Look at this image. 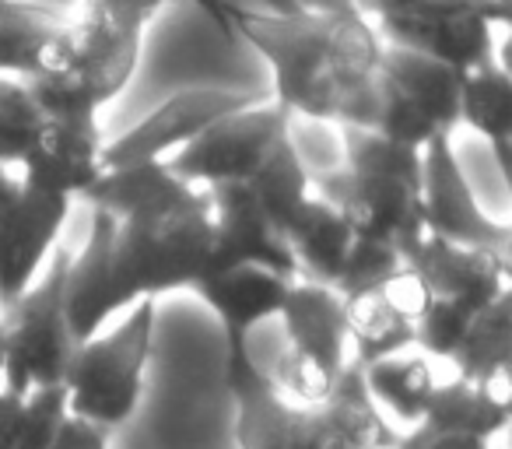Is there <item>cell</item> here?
<instances>
[{
    "label": "cell",
    "mask_w": 512,
    "mask_h": 449,
    "mask_svg": "<svg viewBox=\"0 0 512 449\" xmlns=\"http://www.w3.org/2000/svg\"><path fill=\"white\" fill-rule=\"evenodd\" d=\"M372 130L411 148L453 137L460 123V71L404 46H386L376 64Z\"/></svg>",
    "instance_id": "obj_8"
},
{
    "label": "cell",
    "mask_w": 512,
    "mask_h": 449,
    "mask_svg": "<svg viewBox=\"0 0 512 449\" xmlns=\"http://www.w3.org/2000/svg\"><path fill=\"white\" fill-rule=\"evenodd\" d=\"M365 386H369L372 400L383 407V414H390L393 421L414 428L428 411V400L435 393V369L428 355H397L376 358V362L362 365Z\"/></svg>",
    "instance_id": "obj_22"
},
{
    "label": "cell",
    "mask_w": 512,
    "mask_h": 449,
    "mask_svg": "<svg viewBox=\"0 0 512 449\" xmlns=\"http://www.w3.org/2000/svg\"><path fill=\"white\" fill-rule=\"evenodd\" d=\"M64 418H67L64 383L22 393V425H18L15 449H50Z\"/></svg>",
    "instance_id": "obj_32"
},
{
    "label": "cell",
    "mask_w": 512,
    "mask_h": 449,
    "mask_svg": "<svg viewBox=\"0 0 512 449\" xmlns=\"http://www.w3.org/2000/svg\"><path fill=\"white\" fill-rule=\"evenodd\" d=\"M285 243L292 250L299 274H306L309 281H323V285H337L344 271V260L355 243L348 218L337 211L330 200L309 197L306 207L295 214V221L288 225Z\"/></svg>",
    "instance_id": "obj_21"
},
{
    "label": "cell",
    "mask_w": 512,
    "mask_h": 449,
    "mask_svg": "<svg viewBox=\"0 0 512 449\" xmlns=\"http://www.w3.org/2000/svg\"><path fill=\"white\" fill-rule=\"evenodd\" d=\"M344 323H348V344L355 348V362L369 365L376 358L397 355L414 344V320L390 292L383 281L341 292Z\"/></svg>",
    "instance_id": "obj_20"
},
{
    "label": "cell",
    "mask_w": 512,
    "mask_h": 449,
    "mask_svg": "<svg viewBox=\"0 0 512 449\" xmlns=\"http://www.w3.org/2000/svg\"><path fill=\"white\" fill-rule=\"evenodd\" d=\"M214 211V253L207 274L225 271L232 264H264L299 281V264L292 250L271 225L260 200L253 197L249 183H218L207 186Z\"/></svg>",
    "instance_id": "obj_16"
},
{
    "label": "cell",
    "mask_w": 512,
    "mask_h": 449,
    "mask_svg": "<svg viewBox=\"0 0 512 449\" xmlns=\"http://www.w3.org/2000/svg\"><path fill=\"white\" fill-rule=\"evenodd\" d=\"M278 316L285 323V337L292 348L320 358L330 369H344L351 344L348 323H344V302L334 285L309 278L292 281Z\"/></svg>",
    "instance_id": "obj_19"
},
{
    "label": "cell",
    "mask_w": 512,
    "mask_h": 449,
    "mask_svg": "<svg viewBox=\"0 0 512 449\" xmlns=\"http://www.w3.org/2000/svg\"><path fill=\"white\" fill-rule=\"evenodd\" d=\"M46 113L25 78H0V165L18 169Z\"/></svg>",
    "instance_id": "obj_28"
},
{
    "label": "cell",
    "mask_w": 512,
    "mask_h": 449,
    "mask_svg": "<svg viewBox=\"0 0 512 449\" xmlns=\"http://www.w3.org/2000/svg\"><path fill=\"white\" fill-rule=\"evenodd\" d=\"M393 449H491V442L463 432H439L418 421L414 428H407V435H400Z\"/></svg>",
    "instance_id": "obj_36"
},
{
    "label": "cell",
    "mask_w": 512,
    "mask_h": 449,
    "mask_svg": "<svg viewBox=\"0 0 512 449\" xmlns=\"http://www.w3.org/2000/svg\"><path fill=\"white\" fill-rule=\"evenodd\" d=\"M271 386L288 400V404H299V407H320L323 400L330 397L337 383V372L341 369H330L327 362L320 358L306 355V351L292 348L288 344L278 358H274L271 369H264Z\"/></svg>",
    "instance_id": "obj_29"
},
{
    "label": "cell",
    "mask_w": 512,
    "mask_h": 449,
    "mask_svg": "<svg viewBox=\"0 0 512 449\" xmlns=\"http://www.w3.org/2000/svg\"><path fill=\"white\" fill-rule=\"evenodd\" d=\"M256 102L253 92L239 88H183L158 102L144 120L127 127L120 137L102 144V169H120L137 162H165L183 144H190L207 123Z\"/></svg>",
    "instance_id": "obj_11"
},
{
    "label": "cell",
    "mask_w": 512,
    "mask_h": 449,
    "mask_svg": "<svg viewBox=\"0 0 512 449\" xmlns=\"http://www.w3.org/2000/svg\"><path fill=\"white\" fill-rule=\"evenodd\" d=\"M288 285H292L288 274L264 264H232L225 271L204 274L193 285L200 292V299L218 313L221 330H225V344H228L225 383L232 390L235 404L264 390H274L267 372L256 365L253 351H249V334H253V327L278 316Z\"/></svg>",
    "instance_id": "obj_9"
},
{
    "label": "cell",
    "mask_w": 512,
    "mask_h": 449,
    "mask_svg": "<svg viewBox=\"0 0 512 449\" xmlns=\"http://www.w3.org/2000/svg\"><path fill=\"white\" fill-rule=\"evenodd\" d=\"M460 123L488 137L505 165L512 141V74L502 60L491 57L460 71Z\"/></svg>",
    "instance_id": "obj_23"
},
{
    "label": "cell",
    "mask_w": 512,
    "mask_h": 449,
    "mask_svg": "<svg viewBox=\"0 0 512 449\" xmlns=\"http://www.w3.org/2000/svg\"><path fill=\"white\" fill-rule=\"evenodd\" d=\"M18 190H22V179L15 176V172H8L4 165H0V221H4V214L11 211V204H15Z\"/></svg>",
    "instance_id": "obj_39"
},
{
    "label": "cell",
    "mask_w": 512,
    "mask_h": 449,
    "mask_svg": "<svg viewBox=\"0 0 512 449\" xmlns=\"http://www.w3.org/2000/svg\"><path fill=\"white\" fill-rule=\"evenodd\" d=\"M71 197L22 186L0 221V313L39 278L71 218Z\"/></svg>",
    "instance_id": "obj_15"
},
{
    "label": "cell",
    "mask_w": 512,
    "mask_h": 449,
    "mask_svg": "<svg viewBox=\"0 0 512 449\" xmlns=\"http://www.w3.org/2000/svg\"><path fill=\"white\" fill-rule=\"evenodd\" d=\"M449 362L456 365V376L467 379H488L512 369V292H502L470 320Z\"/></svg>",
    "instance_id": "obj_26"
},
{
    "label": "cell",
    "mask_w": 512,
    "mask_h": 449,
    "mask_svg": "<svg viewBox=\"0 0 512 449\" xmlns=\"http://www.w3.org/2000/svg\"><path fill=\"white\" fill-rule=\"evenodd\" d=\"M407 264L418 271L428 299L453 302L470 313H481L498 295L509 292V253L491 246L453 243L425 232Z\"/></svg>",
    "instance_id": "obj_13"
},
{
    "label": "cell",
    "mask_w": 512,
    "mask_h": 449,
    "mask_svg": "<svg viewBox=\"0 0 512 449\" xmlns=\"http://www.w3.org/2000/svg\"><path fill=\"white\" fill-rule=\"evenodd\" d=\"M155 351V299H137L130 316L106 337L78 344L67 369V411L102 428L130 421L144 397V372Z\"/></svg>",
    "instance_id": "obj_5"
},
{
    "label": "cell",
    "mask_w": 512,
    "mask_h": 449,
    "mask_svg": "<svg viewBox=\"0 0 512 449\" xmlns=\"http://www.w3.org/2000/svg\"><path fill=\"white\" fill-rule=\"evenodd\" d=\"M477 313L453 302L428 299L425 313L418 316V327H414V344L421 348V355H428L432 362H449V355L456 351V344L463 341L470 320Z\"/></svg>",
    "instance_id": "obj_31"
},
{
    "label": "cell",
    "mask_w": 512,
    "mask_h": 449,
    "mask_svg": "<svg viewBox=\"0 0 512 449\" xmlns=\"http://www.w3.org/2000/svg\"><path fill=\"white\" fill-rule=\"evenodd\" d=\"M113 239H116V218L92 207V232L78 257H71L67 267V288H64V309L71 334L81 341L95 337L102 323L120 309H130L120 281H116L113 264Z\"/></svg>",
    "instance_id": "obj_17"
},
{
    "label": "cell",
    "mask_w": 512,
    "mask_h": 449,
    "mask_svg": "<svg viewBox=\"0 0 512 449\" xmlns=\"http://www.w3.org/2000/svg\"><path fill=\"white\" fill-rule=\"evenodd\" d=\"M344 158L330 172H309L313 193L348 218L355 239L386 243L411 260L425 236L421 211V148L379 130L341 127Z\"/></svg>",
    "instance_id": "obj_2"
},
{
    "label": "cell",
    "mask_w": 512,
    "mask_h": 449,
    "mask_svg": "<svg viewBox=\"0 0 512 449\" xmlns=\"http://www.w3.org/2000/svg\"><path fill=\"white\" fill-rule=\"evenodd\" d=\"M351 4H355V8L362 11V15H372V8H376L379 0H351Z\"/></svg>",
    "instance_id": "obj_40"
},
{
    "label": "cell",
    "mask_w": 512,
    "mask_h": 449,
    "mask_svg": "<svg viewBox=\"0 0 512 449\" xmlns=\"http://www.w3.org/2000/svg\"><path fill=\"white\" fill-rule=\"evenodd\" d=\"M235 418V442L239 449H285L288 428V400L278 390H264L256 397L239 400Z\"/></svg>",
    "instance_id": "obj_30"
},
{
    "label": "cell",
    "mask_w": 512,
    "mask_h": 449,
    "mask_svg": "<svg viewBox=\"0 0 512 449\" xmlns=\"http://www.w3.org/2000/svg\"><path fill=\"white\" fill-rule=\"evenodd\" d=\"M0 379H4V327H0Z\"/></svg>",
    "instance_id": "obj_41"
},
{
    "label": "cell",
    "mask_w": 512,
    "mask_h": 449,
    "mask_svg": "<svg viewBox=\"0 0 512 449\" xmlns=\"http://www.w3.org/2000/svg\"><path fill=\"white\" fill-rule=\"evenodd\" d=\"M50 449H106V428L92 425V421L67 411V418L60 421L57 439H53Z\"/></svg>",
    "instance_id": "obj_37"
},
{
    "label": "cell",
    "mask_w": 512,
    "mask_h": 449,
    "mask_svg": "<svg viewBox=\"0 0 512 449\" xmlns=\"http://www.w3.org/2000/svg\"><path fill=\"white\" fill-rule=\"evenodd\" d=\"M228 22L274 74V102L292 116L337 127L376 123V64L383 53L376 25L351 0L235 8Z\"/></svg>",
    "instance_id": "obj_1"
},
{
    "label": "cell",
    "mask_w": 512,
    "mask_h": 449,
    "mask_svg": "<svg viewBox=\"0 0 512 449\" xmlns=\"http://www.w3.org/2000/svg\"><path fill=\"white\" fill-rule=\"evenodd\" d=\"M67 15L43 4L0 0V78H29L36 71V53L43 39Z\"/></svg>",
    "instance_id": "obj_27"
},
{
    "label": "cell",
    "mask_w": 512,
    "mask_h": 449,
    "mask_svg": "<svg viewBox=\"0 0 512 449\" xmlns=\"http://www.w3.org/2000/svg\"><path fill=\"white\" fill-rule=\"evenodd\" d=\"M214 211L207 186L172 179L162 193L116 218L113 264L123 295L158 299L176 288H193L211 267Z\"/></svg>",
    "instance_id": "obj_3"
},
{
    "label": "cell",
    "mask_w": 512,
    "mask_h": 449,
    "mask_svg": "<svg viewBox=\"0 0 512 449\" xmlns=\"http://www.w3.org/2000/svg\"><path fill=\"white\" fill-rule=\"evenodd\" d=\"M67 267L71 253L53 250L50 264L36 281L4 309V386L11 393H29L39 386H60L78 351L64 309Z\"/></svg>",
    "instance_id": "obj_6"
},
{
    "label": "cell",
    "mask_w": 512,
    "mask_h": 449,
    "mask_svg": "<svg viewBox=\"0 0 512 449\" xmlns=\"http://www.w3.org/2000/svg\"><path fill=\"white\" fill-rule=\"evenodd\" d=\"M400 264H407L400 257V250L386 243H369V239H355L348 250V260H344L341 281H337V292H348V288H362V285H376L386 274H393Z\"/></svg>",
    "instance_id": "obj_33"
},
{
    "label": "cell",
    "mask_w": 512,
    "mask_h": 449,
    "mask_svg": "<svg viewBox=\"0 0 512 449\" xmlns=\"http://www.w3.org/2000/svg\"><path fill=\"white\" fill-rule=\"evenodd\" d=\"M165 4H176V0H85V8H99V11H109V15L123 18V22H134L141 29H148V22L165 8ZM197 4L200 11L214 18L225 32H232V22H228V4L221 0H190Z\"/></svg>",
    "instance_id": "obj_35"
},
{
    "label": "cell",
    "mask_w": 512,
    "mask_h": 449,
    "mask_svg": "<svg viewBox=\"0 0 512 449\" xmlns=\"http://www.w3.org/2000/svg\"><path fill=\"white\" fill-rule=\"evenodd\" d=\"M246 183H249V190H253V197L260 200V207L267 211L271 225L281 232V239H285L295 214L313 197V176H309V165L302 162L292 134L267 155V162L260 165Z\"/></svg>",
    "instance_id": "obj_25"
},
{
    "label": "cell",
    "mask_w": 512,
    "mask_h": 449,
    "mask_svg": "<svg viewBox=\"0 0 512 449\" xmlns=\"http://www.w3.org/2000/svg\"><path fill=\"white\" fill-rule=\"evenodd\" d=\"M512 418V383L509 372H495L488 379L453 376L446 383H435L428 400V411L421 425L439 432H463L477 439H495L505 432Z\"/></svg>",
    "instance_id": "obj_18"
},
{
    "label": "cell",
    "mask_w": 512,
    "mask_h": 449,
    "mask_svg": "<svg viewBox=\"0 0 512 449\" xmlns=\"http://www.w3.org/2000/svg\"><path fill=\"white\" fill-rule=\"evenodd\" d=\"M421 211H425V232L432 236L509 253V229L495 225L481 211L449 137L421 148Z\"/></svg>",
    "instance_id": "obj_12"
},
{
    "label": "cell",
    "mask_w": 512,
    "mask_h": 449,
    "mask_svg": "<svg viewBox=\"0 0 512 449\" xmlns=\"http://www.w3.org/2000/svg\"><path fill=\"white\" fill-rule=\"evenodd\" d=\"M18 425H22V393L0 386V449H15Z\"/></svg>",
    "instance_id": "obj_38"
},
{
    "label": "cell",
    "mask_w": 512,
    "mask_h": 449,
    "mask_svg": "<svg viewBox=\"0 0 512 449\" xmlns=\"http://www.w3.org/2000/svg\"><path fill=\"white\" fill-rule=\"evenodd\" d=\"M323 414L334 421L337 432L348 439L351 449H393L400 439L397 428L386 421L383 407L372 400L369 386H365L362 362L348 358L344 369L337 372V383L330 397L323 400Z\"/></svg>",
    "instance_id": "obj_24"
},
{
    "label": "cell",
    "mask_w": 512,
    "mask_h": 449,
    "mask_svg": "<svg viewBox=\"0 0 512 449\" xmlns=\"http://www.w3.org/2000/svg\"><path fill=\"white\" fill-rule=\"evenodd\" d=\"M369 22L386 46L467 71L495 57V32L509 25V0H379Z\"/></svg>",
    "instance_id": "obj_7"
},
{
    "label": "cell",
    "mask_w": 512,
    "mask_h": 449,
    "mask_svg": "<svg viewBox=\"0 0 512 449\" xmlns=\"http://www.w3.org/2000/svg\"><path fill=\"white\" fill-rule=\"evenodd\" d=\"M102 144L95 116H46L18 165V179L29 190L78 200L99 179Z\"/></svg>",
    "instance_id": "obj_14"
},
{
    "label": "cell",
    "mask_w": 512,
    "mask_h": 449,
    "mask_svg": "<svg viewBox=\"0 0 512 449\" xmlns=\"http://www.w3.org/2000/svg\"><path fill=\"white\" fill-rule=\"evenodd\" d=\"M285 449H351L348 439L323 414V407H288Z\"/></svg>",
    "instance_id": "obj_34"
},
{
    "label": "cell",
    "mask_w": 512,
    "mask_h": 449,
    "mask_svg": "<svg viewBox=\"0 0 512 449\" xmlns=\"http://www.w3.org/2000/svg\"><path fill=\"white\" fill-rule=\"evenodd\" d=\"M288 134H292V113L278 102L256 99L207 123L190 144L165 158V169L193 186L246 183Z\"/></svg>",
    "instance_id": "obj_10"
},
{
    "label": "cell",
    "mask_w": 512,
    "mask_h": 449,
    "mask_svg": "<svg viewBox=\"0 0 512 449\" xmlns=\"http://www.w3.org/2000/svg\"><path fill=\"white\" fill-rule=\"evenodd\" d=\"M141 46V25L85 8L81 18H64L43 39L36 71L25 85L46 116H99V109L130 85Z\"/></svg>",
    "instance_id": "obj_4"
}]
</instances>
